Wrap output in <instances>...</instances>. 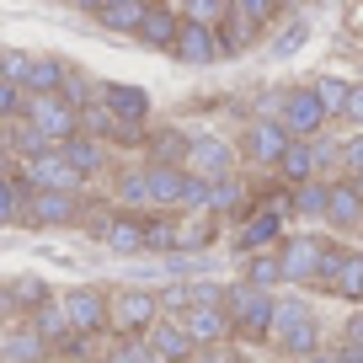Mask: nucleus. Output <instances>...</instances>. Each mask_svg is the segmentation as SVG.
I'll list each match as a JSON object with an SVG mask.
<instances>
[{
  "label": "nucleus",
  "mask_w": 363,
  "mask_h": 363,
  "mask_svg": "<svg viewBox=\"0 0 363 363\" xmlns=\"http://www.w3.org/2000/svg\"><path fill=\"white\" fill-rule=\"evenodd\" d=\"M11 150L27 160V155H38V150H54V139H48L38 123H27V118H11Z\"/></svg>",
  "instance_id": "obj_37"
},
{
  "label": "nucleus",
  "mask_w": 363,
  "mask_h": 363,
  "mask_svg": "<svg viewBox=\"0 0 363 363\" xmlns=\"http://www.w3.org/2000/svg\"><path fill=\"white\" fill-rule=\"evenodd\" d=\"M289 219H294L289 214V187L278 182V193L257 198V203L230 225V251H235V257H246V251H272L289 235Z\"/></svg>",
  "instance_id": "obj_1"
},
{
  "label": "nucleus",
  "mask_w": 363,
  "mask_h": 363,
  "mask_svg": "<svg viewBox=\"0 0 363 363\" xmlns=\"http://www.w3.org/2000/svg\"><path fill=\"white\" fill-rule=\"evenodd\" d=\"M337 358L342 363H363V315H347L337 331Z\"/></svg>",
  "instance_id": "obj_40"
},
{
  "label": "nucleus",
  "mask_w": 363,
  "mask_h": 363,
  "mask_svg": "<svg viewBox=\"0 0 363 363\" xmlns=\"http://www.w3.org/2000/svg\"><path fill=\"white\" fill-rule=\"evenodd\" d=\"M326 182L331 177H310L289 187V214L294 219H326Z\"/></svg>",
  "instance_id": "obj_29"
},
{
  "label": "nucleus",
  "mask_w": 363,
  "mask_h": 363,
  "mask_svg": "<svg viewBox=\"0 0 363 363\" xmlns=\"http://www.w3.org/2000/svg\"><path fill=\"white\" fill-rule=\"evenodd\" d=\"M65 75H69V65H65V59H54V54H33L22 91H59V86H65Z\"/></svg>",
  "instance_id": "obj_34"
},
{
  "label": "nucleus",
  "mask_w": 363,
  "mask_h": 363,
  "mask_svg": "<svg viewBox=\"0 0 363 363\" xmlns=\"http://www.w3.org/2000/svg\"><path fill=\"white\" fill-rule=\"evenodd\" d=\"M326 225L331 230H363V198L352 187V177L326 182Z\"/></svg>",
  "instance_id": "obj_21"
},
{
  "label": "nucleus",
  "mask_w": 363,
  "mask_h": 363,
  "mask_svg": "<svg viewBox=\"0 0 363 363\" xmlns=\"http://www.w3.org/2000/svg\"><path fill=\"white\" fill-rule=\"evenodd\" d=\"M347 177H352V187H358V198H363V166H358V171H347Z\"/></svg>",
  "instance_id": "obj_52"
},
{
  "label": "nucleus",
  "mask_w": 363,
  "mask_h": 363,
  "mask_svg": "<svg viewBox=\"0 0 363 363\" xmlns=\"http://www.w3.org/2000/svg\"><path fill=\"white\" fill-rule=\"evenodd\" d=\"M43 299H54V289H48L43 278H22V284H11V305H22V315H33Z\"/></svg>",
  "instance_id": "obj_42"
},
{
  "label": "nucleus",
  "mask_w": 363,
  "mask_h": 363,
  "mask_svg": "<svg viewBox=\"0 0 363 363\" xmlns=\"http://www.w3.org/2000/svg\"><path fill=\"white\" fill-rule=\"evenodd\" d=\"M208 193H214V182L187 171V187H182V208H177V214H198V208H208Z\"/></svg>",
  "instance_id": "obj_44"
},
{
  "label": "nucleus",
  "mask_w": 363,
  "mask_h": 363,
  "mask_svg": "<svg viewBox=\"0 0 363 363\" xmlns=\"http://www.w3.org/2000/svg\"><path fill=\"white\" fill-rule=\"evenodd\" d=\"M208 208H214V214H225L230 225H235V219H240V214L251 208V198H246V182H240L235 171L214 177V193H208Z\"/></svg>",
  "instance_id": "obj_28"
},
{
  "label": "nucleus",
  "mask_w": 363,
  "mask_h": 363,
  "mask_svg": "<svg viewBox=\"0 0 363 363\" xmlns=\"http://www.w3.org/2000/svg\"><path fill=\"white\" fill-rule=\"evenodd\" d=\"M305 33H310V27H305V22H294V27H289V33H278V43H272V54H278V59H289V54H294L299 43H305Z\"/></svg>",
  "instance_id": "obj_49"
},
{
  "label": "nucleus",
  "mask_w": 363,
  "mask_h": 363,
  "mask_svg": "<svg viewBox=\"0 0 363 363\" xmlns=\"http://www.w3.org/2000/svg\"><path fill=\"white\" fill-rule=\"evenodd\" d=\"M289 139H294V134H289L272 113H257V118H246V123H240L235 155L246 160V166H257V171H272V166H278V155L289 150Z\"/></svg>",
  "instance_id": "obj_6"
},
{
  "label": "nucleus",
  "mask_w": 363,
  "mask_h": 363,
  "mask_svg": "<svg viewBox=\"0 0 363 363\" xmlns=\"http://www.w3.org/2000/svg\"><path fill=\"white\" fill-rule=\"evenodd\" d=\"M0 352H11L16 363H48L54 358V347H48L43 337H38L33 320H22V326H11L6 337H0Z\"/></svg>",
  "instance_id": "obj_26"
},
{
  "label": "nucleus",
  "mask_w": 363,
  "mask_h": 363,
  "mask_svg": "<svg viewBox=\"0 0 363 363\" xmlns=\"http://www.w3.org/2000/svg\"><path fill=\"white\" fill-rule=\"evenodd\" d=\"M86 219V193H69V187H33L27 193V219L22 225L38 230H69Z\"/></svg>",
  "instance_id": "obj_7"
},
{
  "label": "nucleus",
  "mask_w": 363,
  "mask_h": 363,
  "mask_svg": "<svg viewBox=\"0 0 363 363\" xmlns=\"http://www.w3.org/2000/svg\"><path fill=\"white\" fill-rule=\"evenodd\" d=\"M310 86H315L320 107H326V113L337 118V113H342V102H347V91H352V80H342V75H315Z\"/></svg>",
  "instance_id": "obj_41"
},
{
  "label": "nucleus",
  "mask_w": 363,
  "mask_h": 363,
  "mask_svg": "<svg viewBox=\"0 0 363 363\" xmlns=\"http://www.w3.org/2000/svg\"><path fill=\"white\" fill-rule=\"evenodd\" d=\"M182 155H187V128H177V123L155 128V134L145 139V160H166V166H182Z\"/></svg>",
  "instance_id": "obj_32"
},
{
  "label": "nucleus",
  "mask_w": 363,
  "mask_h": 363,
  "mask_svg": "<svg viewBox=\"0 0 363 363\" xmlns=\"http://www.w3.org/2000/svg\"><path fill=\"white\" fill-rule=\"evenodd\" d=\"M27 193H33V182H27V177H0V225L27 219Z\"/></svg>",
  "instance_id": "obj_35"
},
{
  "label": "nucleus",
  "mask_w": 363,
  "mask_h": 363,
  "mask_svg": "<svg viewBox=\"0 0 363 363\" xmlns=\"http://www.w3.org/2000/svg\"><path fill=\"white\" fill-rule=\"evenodd\" d=\"M299 363H342V358H337V347H315V352H305Z\"/></svg>",
  "instance_id": "obj_51"
},
{
  "label": "nucleus",
  "mask_w": 363,
  "mask_h": 363,
  "mask_svg": "<svg viewBox=\"0 0 363 363\" xmlns=\"http://www.w3.org/2000/svg\"><path fill=\"white\" fill-rule=\"evenodd\" d=\"M59 305H65L69 326L86 331V337H102V331H113V289H96V284H75L59 294Z\"/></svg>",
  "instance_id": "obj_9"
},
{
  "label": "nucleus",
  "mask_w": 363,
  "mask_h": 363,
  "mask_svg": "<svg viewBox=\"0 0 363 363\" xmlns=\"http://www.w3.org/2000/svg\"><path fill=\"white\" fill-rule=\"evenodd\" d=\"M272 177L284 182V187H294V182H310V177H320V160H315V139H289V150L278 155Z\"/></svg>",
  "instance_id": "obj_23"
},
{
  "label": "nucleus",
  "mask_w": 363,
  "mask_h": 363,
  "mask_svg": "<svg viewBox=\"0 0 363 363\" xmlns=\"http://www.w3.org/2000/svg\"><path fill=\"white\" fill-rule=\"evenodd\" d=\"M145 342H150V347H155L166 363H193V352H198V342L187 337V326H182L177 315H160L155 326L145 331Z\"/></svg>",
  "instance_id": "obj_22"
},
{
  "label": "nucleus",
  "mask_w": 363,
  "mask_h": 363,
  "mask_svg": "<svg viewBox=\"0 0 363 363\" xmlns=\"http://www.w3.org/2000/svg\"><path fill=\"white\" fill-rule=\"evenodd\" d=\"M219 305H225L230 326H235V342H267L272 310H278V289H262V284H246V278H230L225 294H219Z\"/></svg>",
  "instance_id": "obj_2"
},
{
  "label": "nucleus",
  "mask_w": 363,
  "mask_h": 363,
  "mask_svg": "<svg viewBox=\"0 0 363 363\" xmlns=\"http://www.w3.org/2000/svg\"><path fill=\"white\" fill-rule=\"evenodd\" d=\"M59 150H65V160H69L86 182L107 171V139H96V134H69V139H59Z\"/></svg>",
  "instance_id": "obj_24"
},
{
  "label": "nucleus",
  "mask_w": 363,
  "mask_h": 363,
  "mask_svg": "<svg viewBox=\"0 0 363 363\" xmlns=\"http://www.w3.org/2000/svg\"><path fill=\"white\" fill-rule=\"evenodd\" d=\"M22 118H27V123H38L54 145H59V139H69V134H80V107L65 102L59 91H27Z\"/></svg>",
  "instance_id": "obj_10"
},
{
  "label": "nucleus",
  "mask_w": 363,
  "mask_h": 363,
  "mask_svg": "<svg viewBox=\"0 0 363 363\" xmlns=\"http://www.w3.org/2000/svg\"><path fill=\"white\" fill-rule=\"evenodd\" d=\"M230 11H235L230 0H182V16H198V22H208V27H219Z\"/></svg>",
  "instance_id": "obj_43"
},
{
  "label": "nucleus",
  "mask_w": 363,
  "mask_h": 363,
  "mask_svg": "<svg viewBox=\"0 0 363 363\" xmlns=\"http://www.w3.org/2000/svg\"><path fill=\"white\" fill-rule=\"evenodd\" d=\"M96 102L128 128H145L150 123V91L134 86V80H96Z\"/></svg>",
  "instance_id": "obj_13"
},
{
  "label": "nucleus",
  "mask_w": 363,
  "mask_h": 363,
  "mask_svg": "<svg viewBox=\"0 0 363 363\" xmlns=\"http://www.w3.org/2000/svg\"><path fill=\"white\" fill-rule=\"evenodd\" d=\"M91 235L102 240L113 257H145V214H134V208H118V214L96 219Z\"/></svg>",
  "instance_id": "obj_15"
},
{
  "label": "nucleus",
  "mask_w": 363,
  "mask_h": 363,
  "mask_svg": "<svg viewBox=\"0 0 363 363\" xmlns=\"http://www.w3.org/2000/svg\"><path fill=\"white\" fill-rule=\"evenodd\" d=\"M337 123H347V128H363V80H352V91H347V102H342Z\"/></svg>",
  "instance_id": "obj_48"
},
{
  "label": "nucleus",
  "mask_w": 363,
  "mask_h": 363,
  "mask_svg": "<svg viewBox=\"0 0 363 363\" xmlns=\"http://www.w3.org/2000/svg\"><path fill=\"white\" fill-rule=\"evenodd\" d=\"M177 225H182V214H171V208H145V257L177 251Z\"/></svg>",
  "instance_id": "obj_27"
},
{
  "label": "nucleus",
  "mask_w": 363,
  "mask_h": 363,
  "mask_svg": "<svg viewBox=\"0 0 363 363\" xmlns=\"http://www.w3.org/2000/svg\"><path fill=\"white\" fill-rule=\"evenodd\" d=\"M0 363H16V358H11V352H0Z\"/></svg>",
  "instance_id": "obj_53"
},
{
  "label": "nucleus",
  "mask_w": 363,
  "mask_h": 363,
  "mask_svg": "<svg viewBox=\"0 0 363 363\" xmlns=\"http://www.w3.org/2000/svg\"><path fill=\"white\" fill-rule=\"evenodd\" d=\"M69 6H75L80 16H96V11H107V6H113V0H69Z\"/></svg>",
  "instance_id": "obj_50"
},
{
  "label": "nucleus",
  "mask_w": 363,
  "mask_h": 363,
  "mask_svg": "<svg viewBox=\"0 0 363 363\" xmlns=\"http://www.w3.org/2000/svg\"><path fill=\"white\" fill-rule=\"evenodd\" d=\"M22 177L33 182V187H69V193H86V177L65 160V150H59V145L27 155V160H22Z\"/></svg>",
  "instance_id": "obj_17"
},
{
  "label": "nucleus",
  "mask_w": 363,
  "mask_h": 363,
  "mask_svg": "<svg viewBox=\"0 0 363 363\" xmlns=\"http://www.w3.org/2000/svg\"><path fill=\"white\" fill-rule=\"evenodd\" d=\"M331 240L320 230H299V235L278 240V262H284V289H315L320 262H326Z\"/></svg>",
  "instance_id": "obj_4"
},
{
  "label": "nucleus",
  "mask_w": 363,
  "mask_h": 363,
  "mask_svg": "<svg viewBox=\"0 0 363 363\" xmlns=\"http://www.w3.org/2000/svg\"><path fill=\"white\" fill-rule=\"evenodd\" d=\"M118 208H134V214H145V166L118 171Z\"/></svg>",
  "instance_id": "obj_38"
},
{
  "label": "nucleus",
  "mask_w": 363,
  "mask_h": 363,
  "mask_svg": "<svg viewBox=\"0 0 363 363\" xmlns=\"http://www.w3.org/2000/svg\"><path fill=\"white\" fill-rule=\"evenodd\" d=\"M278 123L289 128L294 139H315V134H326V123H331V113L320 107V96H315V86H284V96H278Z\"/></svg>",
  "instance_id": "obj_8"
},
{
  "label": "nucleus",
  "mask_w": 363,
  "mask_h": 363,
  "mask_svg": "<svg viewBox=\"0 0 363 363\" xmlns=\"http://www.w3.org/2000/svg\"><path fill=\"white\" fill-rule=\"evenodd\" d=\"M145 6H150V0H113V6H107V11H96L91 22L102 27V33L134 38V33H139V16H145Z\"/></svg>",
  "instance_id": "obj_30"
},
{
  "label": "nucleus",
  "mask_w": 363,
  "mask_h": 363,
  "mask_svg": "<svg viewBox=\"0 0 363 363\" xmlns=\"http://www.w3.org/2000/svg\"><path fill=\"white\" fill-rule=\"evenodd\" d=\"M230 6H235V22L246 27L251 43H257L267 27H278L289 16V0H230Z\"/></svg>",
  "instance_id": "obj_25"
},
{
  "label": "nucleus",
  "mask_w": 363,
  "mask_h": 363,
  "mask_svg": "<svg viewBox=\"0 0 363 363\" xmlns=\"http://www.w3.org/2000/svg\"><path fill=\"white\" fill-rule=\"evenodd\" d=\"M171 59H177V65H219V59H225V48H219V27L198 22V16H182L177 43H171Z\"/></svg>",
  "instance_id": "obj_14"
},
{
  "label": "nucleus",
  "mask_w": 363,
  "mask_h": 363,
  "mask_svg": "<svg viewBox=\"0 0 363 363\" xmlns=\"http://www.w3.org/2000/svg\"><path fill=\"white\" fill-rule=\"evenodd\" d=\"M267 342L278 352H284V358H305V352H315L320 342V315L315 310L305 305V299H278V310H272V331H267Z\"/></svg>",
  "instance_id": "obj_3"
},
{
  "label": "nucleus",
  "mask_w": 363,
  "mask_h": 363,
  "mask_svg": "<svg viewBox=\"0 0 363 363\" xmlns=\"http://www.w3.org/2000/svg\"><path fill=\"white\" fill-rule=\"evenodd\" d=\"M240 278L262 289H284V262H278V246L272 251H246L240 257Z\"/></svg>",
  "instance_id": "obj_31"
},
{
  "label": "nucleus",
  "mask_w": 363,
  "mask_h": 363,
  "mask_svg": "<svg viewBox=\"0 0 363 363\" xmlns=\"http://www.w3.org/2000/svg\"><path fill=\"white\" fill-rule=\"evenodd\" d=\"M177 320L187 326V337H193L198 347H230V342H235V326H230L225 305H203V299H193Z\"/></svg>",
  "instance_id": "obj_16"
},
{
  "label": "nucleus",
  "mask_w": 363,
  "mask_h": 363,
  "mask_svg": "<svg viewBox=\"0 0 363 363\" xmlns=\"http://www.w3.org/2000/svg\"><path fill=\"white\" fill-rule=\"evenodd\" d=\"M358 166H363V128H352V139H337V171L347 177Z\"/></svg>",
  "instance_id": "obj_45"
},
{
  "label": "nucleus",
  "mask_w": 363,
  "mask_h": 363,
  "mask_svg": "<svg viewBox=\"0 0 363 363\" xmlns=\"http://www.w3.org/2000/svg\"><path fill=\"white\" fill-rule=\"evenodd\" d=\"M235 145H230L225 134H214V128H198V134H187V155H182V166L193 171V177H225V171H235Z\"/></svg>",
  "instance_id": "obj_12"
},
{
  "label": "nucleus",
  "mask_w": 363,
  "mask_h": 363,
  "mask_svg": "<svg viewBox=\"0 0 363 363\" xmlns=\"http://www.w3.org/2000/svg\"><path fill=\"white\" fill-rule=\"evenodd\" d=\"M177 27H182V6H171V0H150L145 16H139L134 43L155 48V54H171V43H177Z\"/></svg>",
  "instance_id": "obj_18"
},
{
  "label": "nucleus",
  "mask_w": 363,
  "mask_h": 363,
  "mask_svg": "<svg viewBox=\"0 0 363 363\" xmlns=\"http://www.w3.org/2000/svg\"><path fill=\"white\" fill-rule=\"evenodd\" d=\"M27 65H33V54H22V48H6V54H0V80L22 86V80H27Z\"/></svg>",
  "instance_id": "obj_46"
},
{
  "label": "nucleus",
  "mask_w": 363,
  "mask_h": 363,
  "mask_svg": "<svg viewBox=\"0 0 363 363\" xmlns=\"http://www.w3.org/2000/svg\"><path fill=\"white\" fill-rule=\"evenodd\" d=\"M155 299H160V315H182V310L193 305V278H171V284H160Z\"/></svg>",
  "instance_id": "obj_39"
},
{
  "label": "nucleus",
  "mask_w": 363,
  "mask_h": 363,
  "mask_svg": "<svg viewBox=\"0 0 363 363\" xmlns=\"http://www.w3.org/2000/svg\"><path fill=\"white\" fill-rule=\"evenodd\" d=\"M22 107H27V91H22V86H11V80H0V123L22 118Z\"/></svg>",
  "instance_id": "obj_47"
},
{
  "label": "nucleus",
  "mask_w": 363,
  "mask_h": 363,
  "mask_svg": "<svg viewBox=\"0 0 363 363\" xmlns=\"http://www.w3.org/2000/svg\"><path fill=\"white\" fill-rule=\"evenodd\" d=\"M230 219L214 214V208H198V214H182L177 225V251H198V257H208V251L219 246V235H225Z\"/></svg>",
  "instance_id": "obj_20"
},
{
  "label": "nucleus",
  "mask_w": 363,
  "mask_h": 363,
  "mask_svg": "<svg viewBox=\"0 0 363 363\" xmlns=\"http://www.w3.org/2000/svg\"><path fill=\"white\" fill-rule=\"evenodd\" d=\"M182 187H187V166H166V160H145V208H182Z\"/></svg>",
  "instance_id": "obj_19"
},
{
  "label": "nucleus",
  "mask_w": 363,
  "mask_h": 363,
  "mask_svg": "<svg viewBox=\"0 0 363 363\" xmlns=\"http://www.w3.org/2000/svg\"><path fill=\"white\" fill-rule=\"evenodd\" d=\"M155 320H160L155 289L128 284V289H118V294H113V337H145Z\"/></svg>",
  "instance_id": "obj_11"
},
{
  "label": "nucleus",
  "mask_w": 363,
  "mask_h": 363,
  "mask_svg": "<svg viewBox=\"0 0 363 363\" xmlns=\"http://www.w3.org/2000/svg\"><path fill=\"white\" fill-rule=\"evenodd\" d=\"M315 294H331L342 305H363V251L358 246L331 240L326 262H320V278H315Z\"/></svg>",
  "instance_id": "obj_5"
},
{
  "label": "nucleus",
  "mask_w": 363,
  "mask_h": 363,
  "mask_svg": "<svg viewBox=\"0 0 363 363\" xmlns=\"http://www.w3.org/2000/svg\"><path fill=\"white\" fill-rule=\"evenodd\" d=\"M27 320L38 326V337H43L48 347H59V342H65L69 331H75V326H69V315H65V305H59V299H43V305H38V310H33Z\"/></svg>",
  "instance_id": "obj_33"
},
{
  "label": "nucleus",
  "mask_w": 363,
  "mask_h": 363,
  "mask_svg": "<svg viewBox=\"0 0 363 363\" xmlns=\"http://www.w3.org/2000/svg\"><path fill=\"white\" fill-rule=\"evenodd\" d=\"M102 363H166V358H160L145 337H113V347H107Z\"/></svg>",
  "instance_id": "obj_36"
}]
</instances>
